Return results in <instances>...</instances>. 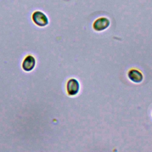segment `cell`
<instances>
[{
	"label": "cell",
	"instance_id": "1",
	"mask_svg": "<svg viewBox=\"0 0 152 152\" xmlns=\"http://www.w3.org/2000/svg\"><path fill=\"white\" fill-rule=\"evenodd\" d=\"M32 20L34 24L40 27H44L48 24L47 16L42 11H36L32 15Z\"/></svg>",
	"mask_w": 152,
	"mask_h": 152
},
{
	"label": "cell",
	"instance_id": "2",
	"mask_svg": "<svg viewBox=\"0 0 152 152\" xmlns=\"http://www.w3.org/2000/svg\"><path fill=\"white\" fill-rule=\"evenodd\" d=\"M79 88L80 85L77 80L71 78L68 81L66 84V90L69 95H76L79 91Z\"/></svg>",
	"mask_w": 152,
	"mask_h": 152
},
{
	"label": "cell",
	"instance_id": "3",
	"mask_svg": "<svg viewBox=\"0 0 152 152\" xmlns=\"http://www.w3.org/2000/svg\"><path fill=\"white\" fill-rule=\"evenodd\" d=\"M110 24V21L106 17H100L93 23V28L96 31H102L107 28Z\"/></svg>",
	"mask_w": 152,
	"mask_h": 152
},
{
	"label": "cell",
	"instance_id": "4",
	"mask_svg": "<svg viewBox=\"0 0 152 152\" xmlns=\"http://www.w3.org/2000/svg\"><path fill=\"white\" fill-rule=\"evenodd\" d=\"M35 64L36 61L34 58L31 55H28L24 59L22 64V67L25 71H30L34 68Z\"/></svg>",
	"mask_w": 152,
	"mask_h": 152
},
{
	"label": "cell",
	"instance_id": "5",
	"mask_svg": "<svg viewBox=\"0 0 152 152\" xmlns=\"http://www.w3.org/2000/svg\"><path fill=\"white\" fill-rule=\"evenodd\" d=\"M129 78L134 83H140L142 80L143 77L142 74L137 69H131L128 72Z\"/></svg>",
	"mask_w": 152,
	"mask_h": 152
}]
</instances>
